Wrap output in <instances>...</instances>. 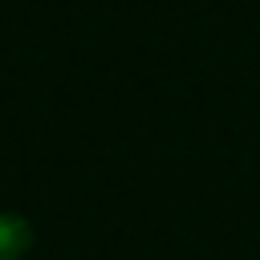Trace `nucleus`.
<instances>
[{
    "instance_id": "obj_1",
    "label": "nucleus",
    "mask_w": 260,
    "mask_h": 260,
    "mask_svg": "<svg viewBox=\"0 0 260 260\" xmlns=\"http://www.w3.org/2000/svg\"><path fill=\"white\" fill-rule=\"evenodd\" d=\"M28 248H32L28 219H20L12 211H0V260H20Z\"/></svg>"
}]
</instances>
